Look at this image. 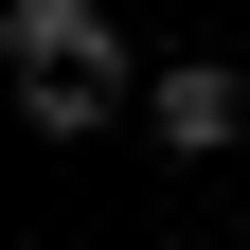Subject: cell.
Segmentation results:
<instances>
[{"instance_id":"obj_3","label":"cell","mask_w":250,"mask_h":250,"mask_svg":"<svg viewBox=\"0 0 250 250\" xmlns=\"http://www.w3.org/2000/svg\"><path fill=\"white\" fill-rule=\"evenodd\" d=\"M125 107H143V72H18V125L36 143H107Z\"/></svg>"},{"instance_id":"obj_2","label":"cell","mask_w":250,"mask_h":250,"mask_svg":"<svg viewBox=\"0 0 250 250\" xmlns=\"http://www.w3.org/2000/svg\"><path fill=\"white\" fill-rule=\"evenodd\" d=\"M0 54H18V72H125L107 0H0Z\"/></svg>"},{"instance_id":"obj_1","label":"cell","mask_w":250,"mask_h":250,"mask_svg":"<svg viewBox=\"0 0 250 250\" xmlns=\"http://www.w3.org/2000/svg\"><path fill=\"white\" fill-rule=\"evenodd\" d=\"M143 143H161V161H232L250 143V72L232 54H161V72H143Z\"/></svg>"}]
</instances>
